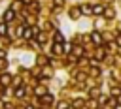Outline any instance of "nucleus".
I'll return each mask as SVG.
<instances>
[{
    "label": "nucleus",
    "mask_w": 121,
    "mask_h": 109,
    "mask_svg": "<svg viewBox=\"0 0 121 109\" xmlns=\"http://www.w3.org/2000/svg\"><path fill=\"white\" fill-rule=\"evenodd\" d=\"M104 11H106V8H104L102 4H96V6H93V13H95V15H102Z\"/></svg>",
    "instance_id": "f257e3e1"
},
{
    "label": "nucleus",
    "mask_w": 121,
    "mask_h": 109,
    "mask_svg": "<svg viewBox=\"0 0 121 109\" xmlns=\"http://www.w3.org/2000/svg\"><path fill=\"white\" fill-rule=\"evenodd\" d=\"M13 17H15V9H13V8H11V9H8V11L4 13V21H6V23H8V21H11Z\"/></svg>",
    "instance_id": "f03ea898"
},
{
    "label": "nucleus",
    "mask_w": 121,
    "mask_h": 109,
    "mask_svg": "<svg viewBox=\"0 0 121 109\" xmlns=\"http://www.w3.org/2000/svg\"><path fill=\"white\" fill-rule=\"evenodd\" d=\"M81 13H83V15H91V13H93V6H89V4L81 6Z\"/></svg>",
    "instance_id": "7ed1b4c3"
},
{
    "label": "nucleus",
    "mask_w": 121,
    "mask_h": 109,
    "mask_svg": "<svg viewBox=\"0 0 121 109\" xmlns=\"http://www.w3.org/2000/svg\"><path fill=\"white\" fill-rule=\"evenodd\" d=\"M91 39H93L95 43H102V34H98V32H93V34H91Z\"/></svg>",
    "instance_id": "20e7f679"
},
{
    "label": "nucleus",
    "mask_w": 121,
    "mask_h": 109,
    "mask_svg": "<svg viewBox=\"0 0 121 109\" xmlns=\"http://www.w3.org/2000/svg\"><path fill=\"white\" fill-rule=\"evenodd\" d=\"M51 101H53V96H51V94H45V96H43V98H42V103H43V105H45V107H47V105H49V103H51Z\"/></svg>",
    "instance_id": "39448f33"
},
{
    "label": "nucleus",
    "mask_w": 121,
    "mask_h": 109,
    "mask_svg": "<svg viewBox=\"0 0 121 109\" xmlns=\"http://www.w3.org/2000/svg\"><path fill=\"white\" fill-rule=\"evenodd\" d=\"M104 15H106V19H113V17H115V11H113L112 8H106V11H104Z\"/></svg>",
    "instance_id": "423d86ee"
},
{
    "label": "nucleus",
    "mask_w": 121,
    "mask_h": 109,
    "mask_svg": "<svg viewBox=\"0 0 121 109\" xmlns=\"http://www.w3.org/2000/svg\"><path fill=\"white\" fill-rule=\"evenodd\" d=\"M79 13H81V9H78V8L70 9V17H72V19H78V17H79Z\"/></svg>",
    "instance_id": "0eeeda50"
},
{
    "label": "nucleus",
    "mask_w": 121,
    "mask_h": 109,
    "mask_svg": "<svg viewBox=\"0 0 121 109\" xmlns=\"http://www.w3.org/2000/svg\"><path fill=\"white\" fill-rule=\"evenodd\" d=\"M9 81H11V77H9L8 73H6V75H2V79H0V83H2V86H6V85H8Z\"/></svg>",
    "instance_id": "6e6552de"
},
{
    "label": "nucleus",
    "mask_w": 121,
    "mask_h": 109,
    "mask_svg": "<svg viewBox=\"0 0 121 109\" xmlns=\"http://www.w3.org/2000/svg\"><path fill=\"white\" fill-rule=\"evenodd\" d=\"M55 41H57V43H64V36H62L60 32H57V34H55Z\"/></svg>",
    "instance_id": "1a4fd4ad"
},
{
    "label": "nucleus",
    "mask_w": 121,
    "mask_h": 109,
    "mask_svg": "<svg viewBox=\"0 0 121 109\" xmlns=\"http://www.w3.org/2000/svg\"><path fill=\"white\" fill-rule=\"evenodd\" d=\"M81 53H83V49H81V47H74V54H76V58H79V56H81Z\"/></svg>",
    "instance_id": "9d476101"
},
{
    "label": "nucleus",
    "mask_w": 121,
    "mask_h": 109,
    "mask_svg": "<svg viewBox=\"0 0 121 109\" xmlns=\"http://www.w3.org/2000/svg\"><path fill=\"white\" fill-rule=\"evenodd\" d=\"M6 32H8V28H6V21H4V23L0 24V34H2V36H6Z\"/></svg>",
    "instance_id": "9b49d317"
},
{
    "label": "nucleus",
    "mask_w": 121,
    "mask_h": 109,
    "mask_svg": "<svg viewBox=\"0 0 121 109\" xmlns=\"http://www.w3.org/2000/svg\"><path fill=\"white\" fill-rule=\"evenodd\" d=\"M95 58H96V60H102V58H104V51H96Z\"/></svg>",
    "instance_id": "f8f14e48"
},
{
    "label": "nucleus",
    "mask_w": 121,
    "mask_h": 109,
    "mask_svg": "<svg viewBox=\"0 0 121 109\" xmlns=\"http://www.w3.org/2000/svg\"><path fill=\"white\" fill-rule=\"evenodd\" d=\"M23 94H25V88L19 86V90H17V98H23Z\"/></svg>",
    "instance_id": "ddd939ff"
},
{
    "label": "nucleus",
    "mask_w": 121,
    "mask_h": 109,
    "mask_svg": "<svg viewBox=\"0 0 121 109\" xmlns=\"http://www.w3.org/2000/svg\"><path fill=\"white\" fill-rule=\"evenodd\" d=\"M68 107H70V105H68L66 101H60V103H59V109H68Z\"/></svg>",
    "instance_id": "4468645a"
},
{
    "label": "nucleus",
    "mask_w": 121,
    "mask_h": 109,
    "mask_svg": "<svg viewBox=\"0 0 121 109\" xmlns=\"http://www.w3.org/2000/svg\"><path fill=\"white\" fill-rule=\"evenodd\" d=\"M36 92H38V94H45V88H43V86H38Z\"/></svg>",
    "instance_id": "2eb2a0df"
},
{
    "label": "nucleus",
    "mask_w": 121,
    "mask_h": 109,
    "mask_svg": "<svg viewBox=\"0 0 121 109\" xmlns=\"http://www.w3.org/2000/svg\"><path fill=\"white\" fill-rule=\"evenodd\" d=\"M38 41H40V43H43V41H45V36H43V34H40V36H38Z\"/></svg>",
    "instance_id": "dca6fc26"
},
{
    "label": "nucleus",
    "mask_w": 121,
    "mask_h": 109,
    "mask_svg": "<svg viewBox=\"0 0 121 109\" xmlns=\"http://www.w3.org/2000/svg\"><path fill=\"white\" fill-rule=\"evenodd\" d=\"M91 73H93V75H98V73H100V70H98V68H93V70H91Z\"/></svg>",
    "instance_id": "f3484780"
},
{
    "label": "nucleus",
    "mask_w": 121,
    "mask_h": 109,
    "mask_svg": "<svg viewBox=\"0 0 121 109\" xmlns=\"http://www.w3.org/2000/svg\"><path fill=\"white\" fill-rule=\"evenodd\" d=\"M70 49H72V45H68V43H66V45H64V53H70Z\"/></svg>",
    "instance_id": "a211bd4d"
},
{
    "label": "nucleus",
    "mask_w": 121,
    "mask_h": 109,
    "mask_svg": "<svg viewBox=\"0 0 121 109\" xmlns=\"http://www.w3.org/2000/svg\"><path fill=\"white\" fill-rule=\"evenodd\" d=\"M4 56H6V53H4V51H0V58H4Z\"/></svg>",
    "instance_id": "6ab92c4d"
},
{
    "label": "nucleus",
    "mask_w": 121,
    "mask_h": 109,
    "mask_svg": "<svg viewBox=\"0 0 121 109\" xmlns=\"http://www.w3.org/2000/svg\"><path fill=\"white\" fill-rule=\"evenodd\" d=\"M117 45H121V36H119V38H117Z\"/></svg>",
    "instance_id": "aec40b11"
},
{
    "label": "nucleus",
    "mask_w": 121,
    "mask_h": 109,
    "mask_svg": "<svg viewBox=\"0 0 121 109\" xmlns=\"http://www.w3.org/2000/svg\"><path fill=\"white\" fill-rule=\"evenodd\" d=\"M115 109H121V105H115Z\"/></svg>",
    "instance_id": "412c9836"
},
{
    "label": "nucleus",
    "mask_w": 121,
    "mask_h": 109,
    "mask_svg": "<svg viewBox=\"0 0 121 109\" xmlns=\"http://www.w3.org/2000/svg\"><path fill=\"white\" fill-rule=\"evenodd\" d=\"M26 109H34V107H30V105H28V107H26Z\"/></svg>",
    "instance_id": "4be33fe9"
}]
</instances>
